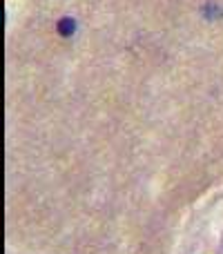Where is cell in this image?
Returning <instances> with one entry per match:
<instances>
[{
    "mask_svg": "<svg viewBox=\"0 0 223 254\" xmlns=\"http://www.w3.org/2000/svg\"><path fill=\"white\" fill-rule=\"evenodd\" d=\"M76 31V20L74 18H61V20H58V34L61 36H72Z\"/></svg>",
    "mask_w": 223,
    "mask_h": 254,
    "instance_id": "obj_1",
    "label": "cell"
}]
</instances>
